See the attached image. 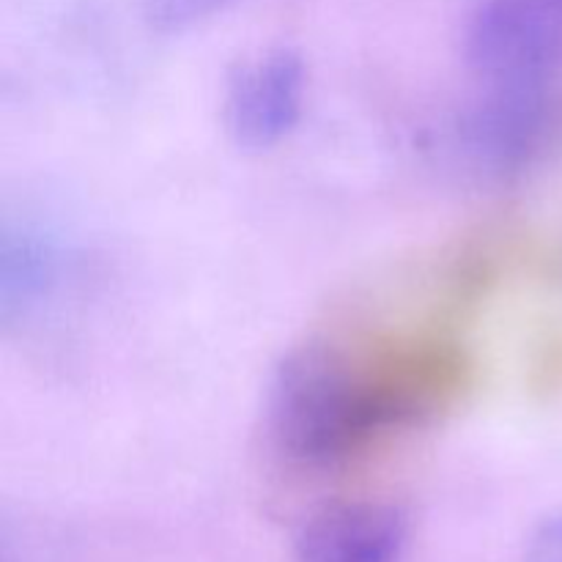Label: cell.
<instances>
[{"label": "cell", "instance_id": "7a4b0ae2", "mask_svg": "<svg viewBox=\"0 0 562 562\" xmlns=\"http://www.w3.org/2000/svg\"><path fill=\"white\" fill-rule=\"evenodd\" d=\"M472 97L459 143L472 165L508 176L562 137V0H481L464 27Z\"/></svg>", "mask_w": 562, "mask_h": 562}, {"label": "cell", "instance_id": "6da1fadb", "mask_svg": "<svg viewBox=\"0 0 562 562\" xmlns=\"http://www.w3.org/2000/svg\"><path fill=\"white\" fill-rule=\"evenodd\" d=\"M467 373L470 362L450 340H307L274 368L269 437L291 464L329 470L442 415Z\"/></svg>", "mask_w": 562, "mask_h": 562}, {"label": "cell", "instance_id": "5b68a950", "mask_svg": "<svg viewBox=\"0 0 562 562\" xmlns=\"http://www.w3.org/2000/svg\"><path fill=\"white\" fill-rule=\"evenodd\" d=\"M58 278V252L38 234H5L0 256V305L3 318L25 316L36 307Z\"/></svg>", "mask_w": 562, "mask_h": 562}, {"label": "cell", "instance_id": "52a82bcc", "mask_svg": "<svg viewBox=\"0 0 562 562\" xmlns=\"http://www.w3.org/2000/svg\"><path fill=\"white\" fill-rule=\"evenodd\" d=\"M527 562H562V514H552L532 530Z\"/></svg>", "mask_w": 562, "mask_h": 562}, {"label": "cell", "instance_id": "8992f818", "mask_svg": "<svg viewBox=\"0 0 562 562\" xmlns=\"http://www.w3.org/2000/svg\"><path fill=\"white\" fill-rule=\"evenodd\" d=\"M148 25L159 33H184L225 14L241 0H140Z\"/></svg>", "mask_w": 562, "mask_h": 562}, {"label": "cell", "instance_id": "277c9868", "mask_svg": "<svg viewBox=\"0 0 562 562\" xmlns=\"http://www.w3.org/2000/svg\"><path fill=\"white\" fill-rule=\"evenodd\" d=\"M406 516L390 503L355 499L313 514L296 536V562H398Z\"/></svg>", "mask_w": 562, "mask_h": 562}, {"label": "cell", "instance_id": "3957f363", "mask_svg": "<svg viewBox=\"0 0 562 562\" xmlns=\"http://www.w3.org/2000/svg\"><path fill=\"white\" fill-rule=\"evenodd\" d=\"M305 60L294 49L274 47L252 55L225 80V132L239 148L267 151L296 130L305 110Z\"/></svg>", "mask_w": 562, "mask_h": 562}]
</instances>
